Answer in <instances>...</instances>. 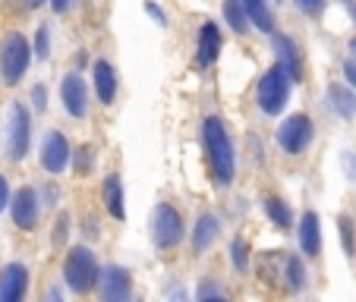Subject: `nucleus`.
<instances>
[{"label": "nucleus", "instance_id": "obj_1", "mask_svg": "<svg viewBox=\"0 0 356 302\" xmlns=\"http://www.w3.org/2000/svg\"><path fill=\"white\" fill-rule=\"evenodd\" d=\"M202 135H205V148H209V161L211 170H215L218 183H234V145L227 139V129L218 117H209L205 126H202Z\"/></svg>", "mask_w": 356, "mask_h": 302}, {"label": "nucleus", "instance_id": "obj_2", "mask_svg": "<svg viewBox=\"0 0 356 302\" xmlns=\"http://www.w3.org/2000/svg\"><path fill=\"white\" fill-rule=\"evenodd\" d=\"M63 277H67L70 290H76V293H88V290L98 283L101 268H98L95 255L86 246H76V249H70L67 262H63Z\"/></svg>", "mask_w": 356, "mask_h": 302}, {"label": "nucleus", "instance_id": "obj_3", "mask_svg": "<svg viewBox=\"0 0 356 302\" xmlns=\"http://www.w3.org/2000/svg\"><path fill=\"white\" fill-rule=\"evenodd\" d=\"M29 60H32V47H29L26 35L10 32L0 44V73L7 79V85H16V82L26 76Z\"/></svg>", "mask_w": 356, "mask_h": 302}, {"label": "nucleus", "instance_id": "obj_4", "mask_svg": "<svg viewBox=\"0 0 356 302\" xmlns=\"http://www.w3.org/2000/svg\"><path fill=\"white\" fill-rule=\"evenodd\" d=\"M290 82L293 79L287 76V69H284L281 63H275V67L262 76V82H259V108H262L265 114L277 117L284 108H287Z\"/></svg>", "mask_w": 356, "mask_h": 302}, {"label": "nucleus", "instance_id": "obj_5", "mask_svg": "<svg viewBox=\"0 0 356 302\" xmlns=\"http://www.w3.org/2000/svg\"><path fill=\"white\" fill-rule=\"evenodd\" d=\"M29 135H32V117L22 104L10 108V123H7V155L10 161H22L29 151Z\"/></svg>", "mask_w": 356, "mask_h": 302}, {"label": "nucleus", "instance_id": "obj_6", "mask_svg": "<svg viewBox=\"0 0 356 302\" xmlns=\"http://www.w3.org/2000/svg\"><path fill=\"white\" fill-rule=\"evenodd\" d=\"M152 240L158 249H174L183 240V217L170 205H158L152 215Z\"/></svg>", "mask_w": 356, "mask_h": 302}, {"label": "nucleus", "instance_id": "obj_7", "mask_svg": "<svg viewBox=\"0 0 356 302\" xmlns=\"http://www.w3.org/2000/svg\"><path fill=\"white\" fill-rule=\"evenodd\" d=\"M312 142V120L306 114H293L281 123L277 129V145L287 151V155H302L306 145Z\"/></svg>", "mask_w": 356, "mask_h": 302}, {"label": "nucleus", "instance_id": "obj_8", "mask_svg": "<svg viewBox=\"0 0 356 302\" xmlns=\"http://www.w3.org/2000/svg\"><path fill=\"white\" fill-rule=\"evenodd\" d=\"M98 290H101V302H129V296H133L129 271L117 268V265L104 268L98 277Z\"/></svg>", "mask_w": 356, "mask_h": 302}, {"label": "nucleus", "instance_id": "obj_9", "mask_svg": "<svg viewBox=\"0 0 356 302\" xmlns=\"http://www.w3.org/2000/svg\"><path fill=\"white\" fill-rule=\"evenodd\" d=\"M70 161V142L63 133H44V139H41V167L47 170V174H63V167H67Z\"/></svg>", "mask_w": 356, "mask_h": 302}, {"label": "nucleus", "instance_id": "obj_10", "mask_svg": "<svg viewBox=\"0 0 356 302\" xmlns=\"http://www.w3.org/2000/svg\"><path fill=\"white\" fill-rule=\"evenodd\" d=\"M29 287V271L26 265H7L0 274V302H22Z\"/></svg>", "mask_w": 356, "mask_h": 302}, {"label": "nucleus", "instance_id": "obj_11", "mask_svg": "<svg viewBox=\"0 0 356 302\" xmlns=\"http://www.w3.org/2000/svg\"><path fill=\"white\" fill-rule=\"evenodd\" d=\"M13 221L22 230H35V224H38V195L32 186H22L13 195Z\"/></svg>", "mask_w": 356, "mask_h": 302}, {"label": "nucleus", "instance_id": "obj_12", "mask_svg": "<svg viewBox=\"0 0 356 302\" xmlns=\"http://www.w3.org/2000/svg\"><path fill=\"white\" fill-rule=\"evenodd\" d=\"M60 94H63V108H67L70 117H76V120H82L88 110V94H86V82L79 79V76H67L60 85Z\"/></svg>", "mask_w": 356, "mask_h": 302}, {"label": "nucleus", "instance_id": "obj_13", "mask_svg": "<svg viewBox=\"0 0 356 302\" xmlns=\"http://www.w3.org/2000/svg\"><path fill=\"white\" fill-rule=\"evenodd\" d=\"M275 54H277V63H281L284 69H287V76L293 82H302V60H300V51H296V44L287 38V35H275Z\"/></svg>", "mask_w": 356, "mask_h": 302}, {"label": "nucleus", "instance_id": "obj_14", "mask_svg": "<svg viewBox=\"0 0 356 302\" xmlns=\"http://www.w3.org/2000/svg\"><path fill=\"white\" fill-rule=\"evenodd\" d=\"M300 249L309 258H316L322 252V230H318V215L316 211H306L300 224Z\"/></svg>", "mask_w": 356, "mask_h": 302}, {"label": "nucleus", "instance_id": "obj_15", "mask_svg": "<svg viewBox=\"0 0 356 302\" xmlns=\"http://www.w3.org/2000/svg\"><path fill=\"white\" fill-rule=\"evenodd\" d=\"M218 51H221V32H218L215 22H205L199 28V54H195V60L202 67H209V63L218 60Z\"/></svg>", "mask_w": 356, "mask_h": 302}, {"label": "nucleus", "instance_id": "obj_16", "mask_svg": "<svg viewBox=\"0 0 356 302\" xmlns=\"http://www.w3.org/2000/svg\"><path fill=\"white\" fill-rule=\"evenodd\" d=\"M92 76H95V92H98L101 104H111L117 94V76H114V69H111V63L98 60L92 67Z\"/></svg>", "mask_w": 356, "mask_h": 302}, {"label": "nucleus", "instance_id": "obj_17", "mask_svg": "<svg viewBox=\"0 0 356 302\" xmlns=\"http://www.w3.org/2000/svg\"><path fill=\"white\" fill-rule=\"evenodd\" d=\"M243 7H246L249 22H252L259 32H275V16H271V10H268V0H243Z\"/></svg>", "mask_w": 356, "mask_h": 302}, {"label": "nucleus", "instance_id": "obj_18", "mask_svg": "<svg viewBox=\"0 0 356 302\" xmlns=\"http://www.w3.org/2000/svg\"><path fill=\"white\" fill-rule=\"evenodd\" d=\"M328 98H331V108L343 117V120H353L356 117V94L343 85H328Z\"/></svg>", "mask_w": 356, "mask_h": 302}, {"label": "nucleus", "instance_id": "obj_19", "mask_svg": "<svg viewBox=\"0 0 356 302\" xmlns=\"http://www.w3.org/2000/svg\"><path fill=\"white\" fill-rule=\"evenodd\" d=\"M104 205H108L111 217H117V221L127 217V211H123V189H120V176L117 174H111L104 180Z\"/></svg>", "mask_w": 356, "mask_h": 302}, {"label": "nucleus", "instance_id": "obj_20", "mask_svg": "<svg viewBox=\"0 0 356 302\" xmlns=\"http://www.w3.org/2000/svg\"><path fill=\"white\" fill-rule=\"evenodd\" d=\"M218 236V221L211 215H202L199 221H195V233H193V249L195 252H205V249L215 242Z\"/></svg>", "mask_w": 356, "mask_h": 302}, {"label": "nucleus", "instance_id": "obj_21", "mask_svg": "<svg viewBox=\"0 0 356 302\" xmlns=\"http://www.w3.org/2000/svg\"><path fill=\"white\" fill-rule=\"evenodd\" d=\"M224 16H227V26L234 28L236 35H243L249 28V16H246L243 0H224Z\"/></svg>", "mask_w": 356, "mask_h": 302}, {"label": "nucleus", "instance_id": "obj_22", "mask_svg": "<svg viewBox=\"0 0 356 302\" xmlns=\"http://www.w3.org/2000/svg\"><path fill=\"white\" fill-rule=\"evenodd\" d=\"M256 271L265 283H277V277H281V255L277 252H262L256 262Z\"/></svg>", "mask_w": 356, "mask_h": 302}, {"label": "nucleus", "instance_id": "obj_23", "mask_svg": "<svg viewBox=\"0 0 356 302\" xmlns=\"http://www.w3.org/2000/svg\"><path fill=\"white\" fill-rule=\"evenodd\" d=\"M265 211H268L271 224H275L277 230H290V224H293V217H290L287 205H284L281 199H265Z\"/></svg>", "mask_w": 356, "mask_h": 302}, {"label": "nucleus", "instance_id": "obj_24", "mask_svg": "<svg viewBox=\"0 0 356 302\" xmlns=\"http://www.w3.org/2000/svg\"><path fill=\"white\" fill-rule=\"evenodd\" d=\"M337 230H341L343 252H347V255H353V252H356V230H353V217H350V215H341V217H337Z\"/></svg>", "mask_w": 356, "mask_h": 302}, {"label": "nucleus", "instance_id": "obj_25", "mask_svg": "<svg viewBox=\"0 0 356 302\" xmlns=\"http://www.w3.org/2000/svg\"><path fill=\"white\" fill-rule=\"evenodd\" d=\"M302 280H306L302 262H300L296 255H287V287H290V290H302Z\"/></svg>", "mask_w": 356, "mask_h": 302}, {"label": "nucleus", "instance_id": "obj_26", "mask_svg": "<svg viewBox=\"0 0 356 302\" xmlns=\"http://www.w3.org/2000/svg\"><path fill=\"white\" fill-rule=\"evenodd\" d=\"M92 158H95V151L88 145H82V148H76V174L79 176H86L88 170H92Z\"/></svg>", "mask_w": 356, "mask_h": 302}, {"label": "nucleus", "instance_id": "obj_27", "mask_svg": "<svg viewBox=\"0 0 356 302\" xmlns=\"http://www.w3.org/2000/svg\"><path fill=\"white\" fill-rule=\"evenodd\" d=\"M234 265H236V268H240V271H246V268H249V258H246V242H243V240H236V242H234Z\"/></svg>", "mask_w": 356, "mask_h": 302}, {"label": "nucleus", "instance_id": "obj_28", "mask_svg": "<svg viewBox=\"0 0 356 302\" xmlns=\"http://www.w3.org/2000/svg\"><path fill=\"white\" fill-rule=\"evenodd\" d=\"M296 7L302 10V13H309V16H318L325 10V0H296Z\"/></svg>", "mask_w": 356, "mask_h": 302}, {"label": "nucleus", "instance_id": "obj_29", "mask_svg": "<svg viewBox=\"0 0 356 302\" xmlns=\"http://www.w3.org/2000/svg\"><path fill=\"white\" fill-rule=\"evenodd\" d=\"M35 54H38V57H47V26H41L38 35H35Z\"/></svg>", "mask_w": 356, "mask_h": 302}, {"label": "nucleus", "instance_id": "obj_30", "mask_svg": "<svg viewBox=\"0 0 356 302\" xmlns=\"http://www.w3.org/2000/svg\"><path fill=\"white\" fill-rule=\"evenodd\" d=\"M32 104H35V110H44V85H35L32 88Z\"/></svg>", "mask_w": 356, "mask_h": 302}, {"label": "nucleus", "instance_id": "obj_31", "mask_svg": "<svg viewBox=\"0 0 356 302\" xmlns=\"http://www.w3.org/2000/svg\"><path fill=\"white\" fill-rule=\"evenodd\" d=\"M7 205H10V186H7V180L0 176V211L7 208Z\"/></svg>", "mask_w": 356, "mask_h": 302}, {"label": "nucleus", "instance_id": "obj_32", "mask_svg": "<svg viewBox=\"0 0 356 302\" xmlns=\"http://www.w3.org/2000/svg\"><path fill=\"white\" fill-rule=\"evenodd\" d=\"M343 76H347V82L356 88V60H347V63H343Z\"/></svg>", "mask_w": 356, "mask_h": 302}, {"label": "nucleus", "instance_id": "obj_33", "mask_svg": "<svg viewBox=\"0 0 356 302\" xmlns=\"http://www.w3.org/2000/svg\"><path fill=\"white\" fill-rule=\"evenodd\" d=\"M67 227H70V217L63 215V217H60V224H57V242L67 240Z\"/></svg>", "mask_w": 356, "mask_h": 302}, {"label": "nucleus", "instance_id": "obj_34", "mask_svg": "<svg viewBox=\"0 0 356 302\" xmlns=\"http://www.w3.org/2000/svg\"><path fill=\"white\" fill-rule=\"evenodd\" d=\"M41 302H63L60 290H54V287H51V290H47V293H44V296H41Z\"/></svg>", "mask_w": 356, "mask_h": 302}, {"label": "nucleus", "instance_id": "obj_35", "mask_svg": "<svg viewBox=\"0 0 356 302\" xmlns=\"http://www.w3.org/2000/svg\"><path fill=\"white\" fill-rule=\"evenodd\" d=\"M145 13H148V16H155L158 22H164V13H161V7H155V3H145Z\"/></svg>", "mask_w": 356, "mask_h": 302}, {"label": "nucleus", "instance_id": "obj_36", "mask_svg": "<svg viewBox=\"0 0 356 302\" xmlns=\"http://www.w3.org/2000/svg\"><path fill=\"white\" fill-rule=\"evenodd\" d=\"M51 7H54V13H67L70 0H51Z\"/></svg>", "mask_w": 356, "mask_h": 302}, {"label": "nucleus", "instance_id": "obj_37", "mask_svg": "<svg viewBox=\"0 0 356 302\" xmlns=\"http://www.w3.org/2000/svg\"><path fill=\"white\" fill-rule=\"evenodd\" d=\"M343 3H347V10H350V16H353V22H356V3H353V0H343Z\"/></svg>", "mask_w": 356, "mask_h": 302}, {"label": "nucleus", "instance_id": "obj_38", "mask_svg": "<svg viewBox=\"0 0 356 302\" xmlns=\"http://www.w3.org/2000/svg\"><path fill=\"white\" fill-rule=\"evenodd\" d=\"M202 302H227V299H221V296H209V299H202Z\"/></svg>", "mask_w": 356, "mask_h": 302}, {"label": "nucleus", "instance_id": "obj_39", "mask_svg": "<svg viewBox=\"0 0 356 302\" xmlns=\"http://www.w3.org/2000/svg\"><path fill=\"white\" fill-rule=\"evenodd\" d=\"M29 7H41V3H44V0H26Z\"/></svg>", "mask_w": 356, "mask_h": 302}, {"label": "nucleus", "instance_id": "obj_40", "mask_svg": "<svg viewBox=\"0 0 356 302\" xmlns=\"http://www.w3.org/2000/svg\"><path fill=\"white\" fill-rule=\"evenodd\" d=\"M277 3H281V0H277Z\"/></svg>", "mask_w": 356, "mask_h": 302}]
</instances>
